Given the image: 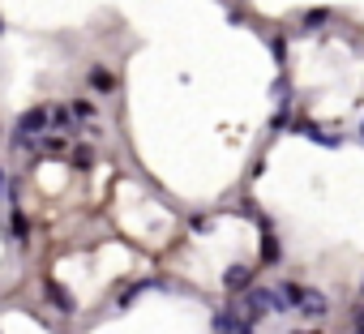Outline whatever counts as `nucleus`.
<instances>
[{
	"mask_svg": "<svg viewBox=\"0 0 364 334\" xmlns=\"http://www.w3.org/2000/svg\"><path fill=\"white\" fill-rule=\"evenodd\" d=\"M296 334H317V330H296Z\"/></svg>",
	"mask_w": 364,
	"mask_h": 334,
	"instance_id": "3",
	"label": "nucleus"
},
{
	"mask_svg": "<svg viewBox=\"0 0 364 334\" xmlns=\"http://www.w3.org/2000/svg\"><path fill=\"white\" fill-rule=\"evenodd\" d=\"M90 82H95V90H112V86H116V77H112L107 69H95V73H90Z\"/></svg>",
	"mask_w": 364,
	"mask_h": 334,
	"instance_id": "1",
	"label": "nucleus"
},
{
	"mask_svg": "<svg viewBox=\"0 0 364 334\" xmlns=\"http://www.w3.org/2000/svg\"><path fill=\"white\" fill-rule=\"evenodd\" d=\"M355 334H364V304L355 308Z\"/></svg>",
	"mask_w": 364,
	"mask_h": 334,
	"instance_id": "2",
	"label": "nucleus"
}]
</instances>
